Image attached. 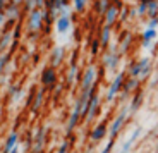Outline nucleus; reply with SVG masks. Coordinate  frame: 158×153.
<instances>
[{"label":"nucleus","mask_w":158,"mask_h":153,"mask_svg":"<svg viewBox=\"0 0 158 153\" xmlns=\"http://www.w3.org/2000/svg\"><path fill=\"white\" fill-rule=\"evenodd\" d=\"M143 100H144V93H143V91H138L136 96L132 98V102H131L129 112H136V110H139V107L143 105Z\"/></svg>","instance_id":"nucleus-12"},{"label":"nucleus","mask_w":158,"mask_h":153,"mask_svg":"<svg viewBox=\"0 0 158 153\" xmlns=\"http://www.w3.org/2000/svg\"><path fill=\"white\" fill-rule=\"evenodd\" d=\"M86 4H88V0H74V9L77 12H83L84 7H86Z\"/></svg>","instance_id":"nucleus-23"},{"label":"nucleus","mask_w":158,"mask_h":153,"mask_svg":"<svg viewBox=\"0 0 158 153\" xmlns=\"http://www.w3.org/2000/svg\"><path fill=\"white\" fill-rule=\"evenodd\" d=\"M98 108H100V96L93 93L89 102H88V105H86V108H84V112H83V117L86 119V121H91V119L98 114Z\"/></svg>","instance_id":"nucleus-2"},{"label":"nucleus","mask_w":158,"mask_h":153,"mask_svg":"<svg viewBox=\"0 0 158 153\" xmlns=\"http://www.w3.org/2000/svg\"><path fill=\"white\" fill-rule=\"evenodd\" d=\"M124 79H126V76H124V72H118L117 76H115V79L112 81L110 88H108V93H107V100L108 102H112L114 100V96L120 91V88L124 86Z\"/></svg>","instance_id":"nucleus-4"},{"label":"nucleus","mask_w":158,"mask_h":153,"mask_svg":"<svg viewBox=\"0 0 158 153\" xmlns=\"http://www.w3.org/2000/svg\"><path fill=\"white\" fill-rule=\"evenodd\" d=\"M110 2L112 0H98V4H96V11L100 12V14H105V12L108 11V7H110Z\"/></svg>","instance_id":"nucleus-18"},{"label":"nucleus","mask_w":158,"mask_h":153,"mask_svg":"<svg viewBox=\"0 0 158 153\" xmlns=\"http://www.w3.org/2000/svg\"><path fill=\"white\" fill-rule=\"evenodd\" d=\"M138 84H139V79L138 78H132V76H129L127 78V81H124V93H131V91H134L136 88H138Z\"/></svg>","instance_id":"nucleus-11"},{"label":"nucleus","mask_w":158,"mask_h":153,"mask_svg":"<svg viewBox=\"0 0 158 153\" xmlns=\"http://www.w3.org/2000/svg\"><path fill=\"white\" fill-rule=\"evenodd\" d=\"M84 153H91V150H88V151H84Z\"/></svg>","instance_id":"nucleus-32"},{"label":"nucleus","mask_w":158,"mask_h":153,"mask_svg":"<svg viewBox=\"0 0 158 153\" xmlns=\"http://www.w3.org/2000/svg\"><path fill=\"white\" fill-rule=\"evenodd\" d=\"M107 133H108L107 126H105V124H100V126H96L95 131L91 133V139H93V141H100V139H102Z\"/></svg>","instance_id":"nucleus-13"},{"label":"nucleus","mask_w":158,"mask_h":153,"mask_svg":"<svg viewBox=\"0 0 158 153\" xmlns=\"http://www.w3.org/2000/svg\"><path fill=\"white\" fill-rule=\"evenodd\" d=\"M110 33H112V28L110 26H105L102 31V36H100V43H102L103 48H107L108 43H110Z\"/></svg>","instance_id":"nucleus-14"},{"label":"nucleus","mask_w":158,"mask_h":153,"mask_svg":"<svg viewBox=\"0 0 158 153\" xmlns=\"http://www.w3.org/2000/svg\"><path fill=\"white\" fill-rule=\"evenodd\" d=\"M43 83L47 84V86H52V84L55 83V72H53L52 67H48V69L43 71Z\"/></svg>","instance_id":"nucleus-15"},{"label":"nucleus","mask_w":158,"mask_h":153,"mask_svg":"<svg viewBox=\"0 0 158 153\" xmlns=\"http://www.w3.org/2000/svg\"><path fill=\"white\" fill-rule=\"evenodd\" d=\"M69 29H71V19H69V16H60L59 19H57V31H59L60 35H64V33H67Z\"/></svg>","instance_id":"nucleus-9"},{"label":"nucleus","mask_w":158,"mask_h":153,"mask_svg":"<svg viewBox=\"0 0 158 153\" xmlns=\"http://www.w3.org/2000/svg\"><path fill=\"white\" fill-rule=\"evenodd\" d=\"M148 16H150V19H155V17H158V2L156 0H151L150 4H148Z\"/></svg>","instance_id":"nucleus-17"},{"label":"nucleus","mask_w":158,"mask_h":153,"mask_svg":"<svg viewBox=\"0 0 158 153\" xmlns=\"http://www.w3.org/2000/svg\"><path fill=\"white\" fill-rule=\"evenodd\" d=\"M129 43H131V36L126 35V36H124V40H122V43H120V50H118V53H126Z\"/></svg>","instance_id":"nucleus-22"},{"label":"nucleus","mask_w":158,"mask_h":153,"mask_svg":"<svg viewBox=\"0 0 158 153\" xmlns=\"http://www.w3.org/2000/svg\"><path fill=\"white\" fill-rule=\"evenodd\" d=\"M41 100H43V93L40 91V93H38V96H36V102H35V108H38V107L41 105Z\"/></svg>","instance_id":"nucleus-29"},{"label":"nucleus","mask_w":158,"mask_h":153,"mask_svg":"<svg viewBox=\"0 0 158 153\" xmlns=\"http://www.w3.org/2000/svg\"><path fill=\"white\" fill-rule=\"evenodd\" d=\"M62 55H64V50L60 47H57L55 50H53V55H52V64H53V66H57V64L62 60Z\"/></svg>","instance_id":"nucleus-19"},{"label":"nucleus","mask_w":158,"mask_h":153,"mask_svg":"<svg viewBox=\"0 0 158 153\" xmlns=\"http://www.w3.org/2000/svg\"><path fill=\"white\" fill-rule=\"evenodd\" d=\"M156 2H158V0H156Z\"/></svg>","instance_id":"nucleus-34"},{"label":"nucleus","mask_w":158,"mask_h":153,"mask_svg":"<svg viewBox=\"0 0 158 153\" xmlns=\"http://www.w3.org/2000/svg\"><path fill=\"white\" fill-rule=\"evenodd\" d=\"M158 26V17H155V19H150V23H148V28L150 29H156Z\"/></svg>","instance_id":"nucleus-28"},{"label":"nucleus","mask_w":158,"mask_h":153,"mask_svg":"<svg viewBox=\"0 0 158 153\" xmlns=\"http://www.w3.org/2000/svg\"><path fill=\"white\" fill-rule=\"evenodd\" d=\"M156 148H158V145H156Z\"/></svg>","instance_id":"nucleus-33"},{"label":"nucleus","mask_w":158,"mask_h":153,"mask_svg":"<svg viewBox=\"0 0 158 153\" xmlns=\"http://www.w3.org/2000/svg\"><path fill=\"white\" fill-rule=\"evenodd\" d=\"M40 24H41V12H40V11H33L29 26H31V29H38Z\"/></svg>","instance_id":"nucleus-16"},{"label":"nucleus","mask_w":158,"mask_h":153,"mask_svg":"<svg viewBox=\"0 0 158 153\" xmlns=\"http://www.w3.org/2000/svg\"><path fill=\"white\" fill-rule=\"evenodd\" d=\"M146 12H148V5L146 4H139V7H138V14H139V16L146 14Z\"/></svg>","instance_id":"nucleus-26"},{"label":"nucleus","mask_w":158,"mask_h":153,"mask_svg":"<svg viewBox=\"0 0 158 153\" xmlns=\"http://www.w3.org/2000/svg\"><path fill=\"white\" fill-rule=\"evenodd\" d=\"M43 139H45V131H40L38 138H36V143H35V151H40L41 146H43Z\"/></svg>","instance_id":"nucleus-20"},{"label":"nucleus","mask_w":158,"mask_h":153,"mask_svg":"<svg viewBox=\"0 0 158 153\" xmlns=\"http://www.w3.org/2000/svg\"><path fill=\"white\" fill-rule=\"evenodd\" d=\"M117 17H118V7L117 5H110L108 7V11L105 12V26H114V23L117 21Z\"/></svg>","instance_id":"nucleus-8"},{"label":"nucleus","mask_w":158,"mask_h":153,"mask_svg":"<svg viewBox=\"0 0 158 153\" xmlns=\"http://www.w3.org/2000/svg\"><path fill=\"white\" fill-rule=\"evenodd\" d=\"M127 114H129V108H124L120 114L115 117V121L112 122V126L108 127V136L112 138V139H115V136L118 134V131L122 129V126H124V122H126V117H127Z\"/></svg>","instance_id":"nucleus-3"},{"label":"nucleus","mask_w":158,"mask_h":153,"mask_svg":"<svg viewBox=\"0 0 158 153\" xmlns=\"http://www.w3.org/2000/svg\"><path fill=\"white\" fill-rule=\"evenodd\" d=\"M100 40H95V41H93V45H91V52H93V53H98V48H100Z\"/></svg>","instance_id":"nucleus-27"},{"label":"nucleus","mask_w":158,"mask_h":153,"mask_svg":"<svg viewBox=\"0 0 158 153\" xmlns=\"http://www.w3.org/2000/svg\"><path fill=\"white\" fill-rule=\"evenodd\" d=\"M151 72V62L150 59H141L139 62H134L132 66L129 67V76H132V78H138V79H144L148 78Z\"/></svg>","instance_id":"nucleus-1"},{"label":"nucleus","mask_w":158,"mask_h":153,"mask_svg":"<svg viewBox=\"0 0 158 153\" xmlns=\"http://www.w3.org/2000/svg\"><path fill=\"white\" fill-rule=\"evenodd\" d=\"M59 153H67V143H64L62 146H60V150H59Z\"/></svg>","instance_id":"nucleus-30"},{"label":"nucleus","mask_w":158,"mask_h":153,"mask_svg":"<svg viewBox=\"0 0 158 153\" xmlns=\"http://www.w3.org/2000/svg\"><path fill=\"white\" fill-rule=\"evenodd\" d=\"M114 141H115V139H112V138H110V139H108V143L105 145V148H103L100 153H112V148H114Z\"/></svg>","instance_id":"nucleus-25"},{"label":"nucleus","mask_w":158,"mask_h":153,"mask_svg":"<svg viewBox=\"0 0 158 153\" xmlns=\"http://www.w3.org/2000/svg\"><path fill=\"white\" fill-rule=\"evenodd\" d=\"M155 38H156V29H150V28L144 29V31H143V47L144 48L150 47Z\"/></svg>","instance_id":"nucleus-10"},{"label":"nucleus","mask_w":158,"mask_h":153,"mask_svg":"<svg viewBox=\"0 0 158 153\" xmlns=\"http://www.w3.org/2000/svg\"><path fill=\"white\" fill-rule=\"evenodd\" d=\"M16 141H17V134H16V133H12L10 138H9V141H7V148H5V151L10 153V150L16 146Z\"/></svg>","instance_id":"nucleus-21"},{"label":"nucleus","mask_w":158,"mask_h":153,"mask_svg":"<svg viewBox=\"0 0 158 153\" xmlns=\"http://www.w3.org/2000/svg\"><path fill=\"white\" fill-rule=\"evenodd\" d=\"M95 76H96V71H95V67L89 66L86 69V72H84L83 76V83H81V91H89L93 90V83H95Z\"/></svg>","instance_id":"nucleus-5"},{"label":"nucleus","mask_w":158,"mask_h":153,"mask_svg":"<svg viewBox=\"0 0 158 153\" xmlns=\"http://www.w3.org/2000/svg\"><path fill=\"white\" fill-rule=\"evenodd\" d=\"M76 79H77V66H76V64H72L71 71H69V83L76 81Z\"/></svg>","instance_id":"nucleus-24"},{"label":"nucleus","mask_w":158,"mask_h":153,"mask_svg":"<svg viewBox=\"0 0 158 153\" xmlns=\"http://www.w3.org/2000/svg\"><path fill=\"white\" fill-rule=\"evenodd\" d=\"M2 64H4V59H2V60H0V69H2Z\"/></svg>","instance_id":"nucleus-31"},{"label":"nucleus","mask_w":158,"mask_h":153,"mask_svg":"<svg viewBox=\"0 0 158 153\" xmlns=\"http://www.w3.org/2000/svg\"><path fill=\"white\" fill-rule=\"evenodd\" d=\"M118 57H120V53H118L117 50H110V52L105 53V57H103V64L107 66V69L115 71V67L118 66Z\"/></svg>","instance_id":"nucleus-7"},{"label":"nucleus","mask_w":158,"mask_h":153,"mask_svg":"<svg viewBox=\"0 0 158 153\" xmlns=\"http://www.w3.org/2000/svg\"><path fill=\"white\" fill-rule=\"evenodd\" d=\"M141 131H143V127L141 126H138L132 133H131V136L127 138L126 141H124V145L120 146V150H118V153H129L131 150H132V145H134L136 141H138V138H139V134H141Z\"/></svg>","instance_id":"nucleus-6"}]
</instances>
